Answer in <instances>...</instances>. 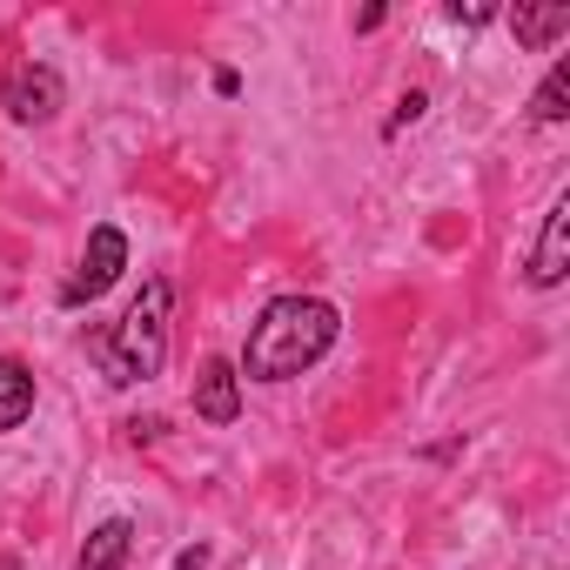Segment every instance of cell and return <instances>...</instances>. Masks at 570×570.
Segmentation results:
<instances>
[{
  "label": "cell",
  "mask_w": 570,
  "mask_h": 570,
  "mask_svg": "<svg viewBox=\"0 0 570 570\" xmlns=\"http://www.w3.org/2000/svg\"><path fill=\"white\" fill-rule=\"evenodd\" d=\"M336 330H343V316L323 296H275L255 316L248 343H242V376H255V383H289V376L316 370L336 350Z\"/></svg>",
  "instance_id": "1"
},
{
  "label": "cell",
  "mask_w": 570,
  "mask_h": 570,
  "mask_svg": "<svg viewBox=\"0 0 570 570\" xmlns=\"http://www.w3.org/2000/svg\"><path fill=\"white\" fill-rule=\"evenodd\" d=\"M168 303H175L168 275H148L141 296L128 303V316L95 343L101 363H108V383H148L168 363Z\"/></svg>",
  "instance_id": "2"
},
{
  "label": "cell",
  "mask_w": 570,
  "mask_h": 570,
  "mask_svg": "<svg viewBox=\"0 0 570 570\" xmlns=\"http://www.w3.org/2000/svg\"><path fill=\"white\" fill-rule=\"evenodd\" d=\"M128 268V235L115 228V222H101L95 235H88V255H81V268L68 275V289H61V303L68 309H81V303H95L101 289H115V275Z\"/></svg>",
  "instance_id": "3"
},
{
  "label": "cell",
  "mask_w": 570,
  "mask_h": 570,
  "mask_svg": "<svg viewBox=\"0 0 570 570\" xmlns=\"http://www.w3.org/2000/svg\"><path fill=\"white\" fill-rule=\"evenodd\" d=\"M61 101H68V88H61V75H55L48 61H21V68L8 75V88H0V108H8L14 121H28V128L55 121Z\"/></svg>",
  "instance_id": "4"
},
{
  "label": "cell",
  "mask_w": 570,
  "mask_h": 570,
  "mask_svg": "<svg viewBox=\"0 0 570 570\" xmlns=\"http://www.w3.org/2000/svg\"><path fill=\"white\" fill-rule=\"evenodd\" d=\"M195 416H202V423H235V416H242V376H235V363L208 356V363L195 370Z\"/></svg>",
  "instance_id": "5"
},
{
  "label": "cell",
  "mask_w": 570,
  "mask_h": 570,
  "mask_svg": "<svg viewBox=\"0 0 570 570\" xmlns=\"http://www.w3.org/2000/svg\"><path fill=\"white\" fill-rule=\"evenodd\" d=\"M570 275V202H557L543 215V235H537V255H530V282L537 289H557Z\"/></svg>",
  "instance_id": "6"
},
{
  "label": "cell",
  "mask_w": 570,
  "mask_h": 570,
  "mask_svg": "<svg viewBox=\"0 0 570 570\" xmlns=\"http://www.w3.org/2000/svg\"><path fill=\"white\" fill-rule=\"evenodd\" d=\"M35 416V370L21 356H0V436Z\"/></svg>",
  "instance_id": "7"
},
{
  "label": "cell",
  "mask_w": 570,
  "mask_h": 570,
  "mask_svg": "<svg viewBox=\"0 0 570 570\" xmlns=\"http://www.w3.org/2000/svg\"><path fill=\"white\" fill-rule=\"evenodd\" d=\"M128 543H135V523H128V517H108V523L88 537V550H81L75 570H115V563L128 557Z\"/></svg>",
  "instance_id": "8"
},
{
  "label": "cell",
  "mask_w": 570,
  "mask_h": 570,
  "mask_svg": "<svg viewBox=\"0 0 570 570\" xmlns=\"http://www.w3.org/2000/svg\"><path fill=\"white\" fill-rule=\"evenodd\" d=\"M510 28H517L523 48H550L557 35H570V8H517Z\"/></svg>",
  "instance_id": "9"
},
{
  "label": "cell",
  "mask_w": 570,
  "mask_h": 570,
  "mask_svg": "<svg viewBox=\"0 0 570 570\" xmlns=\"http://www.w3.org/2000/svg\"><path fill=\"white\" fill-rule=\"evenodd\" d=\"M563 101H570V61H557V68L543 75V88H537V101H530V115H537V121L550 128V121H563V115H570Z\"/></svg>",
  "instance_id": "10"
},
{
  "label": "cell",
  "mask_w": 570,
  "mask_h": 570,
  "mask_svg": "<svg viewBox=\"0 0 570 570\" xmlns=\"http://www.w3.org/2000/svg\"><path fill=\"white\" fill-rule=\"evenodd\" d=\"M450 21H463V28H483V21H490V8H463V0H456V8H450Z\"/></svg>",
  "instance_id": "11"
},
{
  "label": "cell",
  "mask_w": 570,
  "mask_h": 570,
  "mask_svg": "<svg viewBox=\"0 0 570 570\" xmlns=\"http://www.w3.org/2000/svg\"><path fill=\"white\" fill-rule=\"evenodd\" d=\"M0 570H21V563H14V557H0Z\"/></svg>",
  "instance_id": "12"
}]
</instances>
